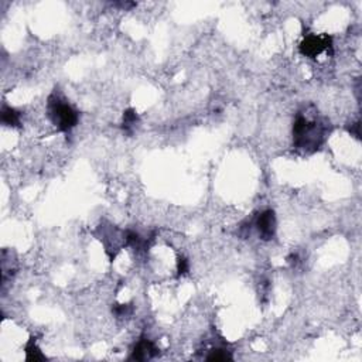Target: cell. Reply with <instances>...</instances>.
<instances>
[{
  "label": "cell",
  "instance_id": "1",
  "mask_svg": "<svg viewBox=\"0 0 362 362\" xmlns=\"http://www.w3.org/2000/svg\"><path fill=\"white\" fill-rule=\"evenodd\" d=\"M326 136V126L314 119H309L303 114L296 116L293 123V141L297 149L316 151L321 146Z\"/></svg>",
  "mask_w": 362,
  "mask_h": 362
},
{
  "label": "cell",
  "instance_id": "2",
  "mask_svg": "<svg viewBox=\"0 0 362 362\" xmlns=\"http://www.w3.org/2000/svg\"><path fill=\"white\" fill-rule=\"evenodd\" d=\"M48 118L61 132H68L78 123V112L57 95L48 98Z\"/></svg>",
  "mask_w": 362,
  "mask_h": 362
},
{
  "label": "cell",
  "instance_id": "3",
  "mask_svg": "<svg viewBox=\"0 0 362 362\" xmlns=\"http://www.w3.org/2000/svg\"><path fill=\"white\" fill-rule=\"evenodd\" d=\"M333 47V38L330 35H307L300 44V53L310 58H316L324 51Z\"/></svg>",
  "mask_w": 362,
  "mask_h": 362
},
{
  "label": "cell",
  "instance_id": "4",
  "mask_svg": "<svg viewBox=\"0 0 362 362\" xmlns=\"http://www.w3.org/2000/svg\"><path fill=\"white\" fill-rule=\"evenodd\" d=\"M257 234L263 241H270L274 237L276 232V215L272 210H266L262 214H259L255 222Z\"/></svg>",
  "mask_w": 362,
  "mask_h": 362
},
{
  "label": "cell",
  "instance_id": "5",
  "mask_svg": "<svg viewBox=\"0 0 362 362\" xmlns=\"http://www.w3.org/2000/svg\"><path fill=\"white\" fill-rule=\"evenodd\" d=\"M159 355V348L151 343L149 338H140L134 345L130 360L133 361H149Z\"/></svg>",
  "mask_w": 362,
  "mask_h": 362
},
{
  "label": "cell",
  "instance_id": "6",
  "mask_svg": "<svg viewBox=\"0 0 362 362\" xmlns=\"http://www.w3.org/2000/svg\"><path fill=\"white\" fill-rule=\"evenodd\" d=\"M20 116L21 114L16 111L14 108L3 105L1 108V122L6 126H18L20 124Z\"/></svg>",
  "mask_w": 362,
  "mask_h": 362
},
{
  "label": "cell",
  "instance_id": "7",
  "mask_svg": "<svg viewBox=\"0 0 362 362\" xmlns=\"http://www.w3.org/2000/svg\"><path fill=\"white\" fill-rule=\"evenodd\" d=\"M26 358L27 361H44L45 355L41 351L40 348L35 345L34 338H31L26 345Z\"/></svg>",
  "mask_w": 362,
  "mask_h": 362
},
{
  "label": "cell",
  "instance_id": "8",
  "mask_svg": "<svg viewBox=\"0 0 362 362\" xmlns=\"http://www.w3.org/2000/svg\"><path fill=\"white\" fill-rule=\"evenodd\" d=\"M139 121V118L136 115V112L133 109H127L123 114V129L126 132H130L133 127L136 126Z\"/></svg>",
  "mask_w": 362,
  "mask_h": 362
},
{
  "label": "cell",
  "instance_id": "9",
  "mask_svg": "<svg viewBox=\"0 0 362 362\" xmlns=\"http://www.w3.org/2000/svg\"><path fill=\"white\" fill-rule=\"evenodd\" d=\"M207 360L208 361H228V360H232V355L227 350L217 348V350H212L211 354L207 357Z\"/></svg>",
  "mask_w": 362,
  "mask_h": 362
},
{
  "label": "cell",
  "instance_id": "10",
  "mask_svg": "<svg viewBox=\"0 0 362 362\" xmlns=\"http://www.w3.org/2000/svg\"><path fill=\"white\" fill-rule=\"evenodd\" d=\"M132 310L133 309L130 304H119V306H116L112 311H114V314H115L116 317L123 318L127 317V316H130V314H132Z\"/></svg>",
  "mask_w": 362,
  "mask_h": 362
},
{
  "label": "cell",
  "instance_id": "11",
  "mask_svg": "<svg viewBox=\"0 0 362 362\" xmlns=\"http://www.w3.org/2000/svg\"><path fill=\"white\" fill-rule=\"evenodd\" d=\"M187 272H188V262L184 257H180L178 259V274L181 276V274L187 273Z\"/></svg>",
  "mask_w": 362,
  "mask_h": 362
},
{
  "label": "cell",
  "instance_id": "12",
  "mask_svg": "<svg viewBox=\"0 0 362 362\" xmlns=\"http://www.w3.org/2000/svg\"><path fill=\"white\" fill-rule=\"evenodd\" d=\"M360 126H361V124H360V122H357V123H354V127H353V126L350 127V133H351V134H354L355 137H358V139H360Z\"/></svg>",
  "mask_w": 362,
  "mask_h": 362
}]
</instances>
